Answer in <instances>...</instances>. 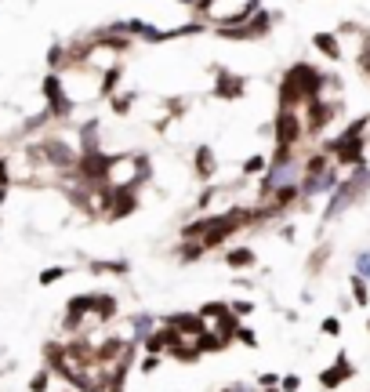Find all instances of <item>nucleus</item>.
I'll return each instance as SVG.
<instances>
[{
  "label": "nucleus",
  "instance_id": "nucleus-1",
  "mask_svg": "<svg viewBox=\"0 0 370 392\" xmlns=\"http://www.w3.org/2000/svg\"><path fill=\"white\" fill-rule=\"evenodd\" d=\"M113 163H117V157H106L102 149H91V153H80V157H76V171L84 174L87 185H106Z\"/></svg>",
  "mask_w": 370,
  "mask_h": 392
},
{
  "label": "nucleus",
  "instance_id": "nucleus-2",
  "mask_svg": "<svg viewBox=\"0 0 370 392\" xmlns=\"http://www.w3.org/2000/svg\"><path fill=\"white\" fill-rule=\"evenodd\" d=\"M287 80L298 87V95L305 98V102H312V98H320V91H323V84H327V77L316 66H309V62H298V66H290L287 69Z\"/></svg>",
  "mask_w": 370,
  "mask_h": 392
},
{
  "label": "nucleus",
  "instance_id": "nucleus-3",
  "mask_svg": "<svg viewBox=\"0 0 370 392\" xmlns=\"http://www.w3.org/2000/svg\"><path fill=\"white\" fill-rule=\"evenodd\" d=\"M273 135H276V146H290L294 149L305 135V120L298 117L294 109H279L276 113V124H273Z\"/></svg>",
  "mask_w": 370,
  "mask_h": 392
},
{
  "label": "nucleus",
  "instance_id": "nucleus-4",
  "mask_svg": "<svg viewBox=\"0 0 370 392\" xmlns=\"http://www.w3.org/2000/svg\"><path fill=\"white\" fill-rule=\"evenodd\" d=\"M44 98H47V113H51V117L66 120L73 113V102L66 98V87H62L58 73H47V77H44Z\"/></svg>",
  "mask_w": 370,
  "mask_h": 392
},
{
  "label": "nucleus",
  "instance_id": "nucleus-5",
  "mask_svg": "<svg viewBox=\"0 0 370 392\" xmlns=\"http://www.w3.org/2000/svg\"><path fill=\"white\" fill-rule=\"evenodd\" d=\"M349 378H356V367H352V360H349V352H338L334 363H330L327 371H320V389L334 392V389L345 385Z\"/></svg>",
  "mask_w": 370,
  "mask_h": 392
},
{
  "label": "nucleus",
  "instance_id": "nucleus-6",
  "mask_svg": "<svg viewBox=\"0 0 370 392\" xmlns=\"http://www.w3.org/2000/svg\"><path fill=\"white\" fill-rule=\"evenodd\" d=\"M244 91H247V80L244 77H233L229 69L214 66V95L225 98V102H236V98H244Z\"/></svg>",
  "mask_w": 370,
  "mask_h": 392
},
{
  "label": "nucleus",
  "instance_id": "nucleus-7",
  "mask_svg": "<svg viewBox=\"0 0 370 392\" xmlns=\"http://www.w3.org/2000/svg\"><path fill=\"white\" fill-rule=\"evenodd\" d=\"M163 323H167V327H174V331L182 334V338H200L203 331H211V327L203 323L196 312H171Z\"/></svg>",
  "mask_w": 370,
  "mask_h": 392
},
{
  "label": "nucleus",
  "instance_id": "nucleus-8",
  "mask_svg": "<svg viewBox=\"0 0 370 392\" xmlns=\"http://www.w3.org/2000/svg\"><path fill=\"white\" fill-rule=\"evenodd\" d=\"M309 106V120H305V135H320L327 124H330V117H334V109L338 106H330V102H323V98H312V102H305Z\"/></svg>",
  "mask_w": 370,
  "mask_h": 392
},
{
  "label": "nucleus",
  "instance_id": "nucleus-9",
  "mask_svg": "<svg viewBox=\"0 0 370 392\" xmlns=\"http://www.w3.org/2000/svg\"><path fill=\"white\" fill-rule=\"evenodd\" d=\"M41 153H47V163H55V168H62V171L76 168V157H80V153H73L66 142H58V138H47Z\"/></svg>",
  "mask_w": 370,
  "mask_h": 392
},
{
  "label": "nucleus",
  "instance_id": "nucleus-10",
  "mask_svg": "<svg viewBox=\"0 0 370 392\" xmlns=\"http://www.w3.org/2000/svg\"><path fill=\"white\" fill-rule=\"evenodd\" d=\"M236 331H240V316H233V312L222 316L218 323H211V334H218L225 345H233V341H236Z\"/></svg>",
  "mask_w": 370,
  "mask_h": 392
},
{
  "label": "nucleus",
  "instance_id": "nucleus-11",
  "mask_svg": "<svg viewBox=\"0 0 370 392\" xmlns=\"http://www.w3.org/2000/svg\"><path fill=\"white\" fill-rule=\"evenodd\" d=\"M167 356H174V360H182V363H196L203 352H200V345H196V338H182L178 345L167 352Z\"/></svg>",
  "mask_w": 370,
  "mask_h": 392
},
{
  "label": "nucleus",
  "instance_id": "nucleus-12",
  "mask_svg": "<svg viewBox=\"0 0 370 392\" xmlns=\"http://www.w3.org/2000/svg\"><path fill=\"white\" fill-rule=\"evenodd\" d=\"M193 163H196V174H200V178H214V171H218V160H214L211 146H200Z\"/></svg>",
  "mask_w": 370,
  "mask_h": 392
},
{
  "label": "nucleus",
  "instance_id": "nucleus-13",
  "mask_svg": "<svg viewBox=\"0 0 370 392\" xmlns=\"http://www.w3.org/2000/svg\"><path fill=\"white\" fill-rule=\"evenodd\" d=\"M312 44H316V51H323L330 62H338V58H341V44H338V36H334V33H316V36H312Z\"/></svg>",
  "mask_w": 370,
  "mask_h": 392
},
{
  "label": "nucleus",
  "instance_id": "nucleus-14",
  "mask_svg": "<svg viewBox=\"0 0 370 392\" xmlns=\"http://www.w3.org/2000/svg\"><path fill=\"white\" fill-rule=\"evenodd\" d=\"M298 106H305V98L298 95V87L284 77V80H279V109H294L298 113Z\"/></svg>",
  "mask_w": 370,
  "mask_h": 392
},
{
  "label": "nucleus",
  "instance_id": "nucleus-15",
  "mask_svg": "<svg viewBox=\"0 0 370 392\" xmlns=\"http://www.w3.org/2000/svg\"><path fill=\"white\" fill-rule=\"evenodd\" d=\"M229 312H233V305H229V301H207V305H203V309H196V316H200V320L203 323H218L222 320V316H229Z\"/></svg>",
  "mask_w": 370,
  "mask_h": 392
},
{
  "label": "nucleus",
  "instance_id": "nucleus-16",
  "mask_svg": "<svg viewBox=\"0 0 370 392\" xmlns=\"http://www.w3.org/2000/svg\"><path fill=\"white\" fill-rule=\"evenodd\" d=\"M225 262H229V269H251L258 258H254L251 247H236V251H229V255H225Z\"/></svg>",
  "mask_w": 370,
  "mask_h": 392
},
{
  "label": "nucleus",
  "instance_id": "nucleus-17",
  "mask_svg": "<svg viewBox=\"0 0 370 392\" xmlns=\"http://www.w3.org/2000/svg\"><path fill=\"white\" fill-rule=\"evenodd\" d=\"M349 290H352V301L356 305H370V287H367V280L363 276H349Z\"/></svg>",
  "mask_w": 370,
  "mask_h": 392
},
{
  "label": "nucleus",
  "instance_id": "nucleus-18",
  "mask_svg": "<svg viewBox=\"0 0 370 392\" xmlns=\"http://www.w3.org/2000/svg\"><path fill=\"white\" fill-rule=\"evenodd\" d=\"M247 30H251L254 41H258V36H265V33L273 30V15H265V11H254L251 22H247Z\"/></svg>",
  "mask_w": 370,
  "mask_h": 392
},
{
  "label": "nucleus",
  "instance_id": "nucleus-19",
  "mask_svg": "<svg viewBox=\"0 0 370 392\" xmlns=\"http://www.w3.org/2000/svg\"><path fill=\"white\" fill-rule=\"evenodd\" d=\"M120 80H124V69L120 66H106V77H102V98H109L113 91H117Z\"/></svg>",
  "mask_w": 370,
  "mask_h": 392
},
{
  "label": "nucleus",
  "instance_id": "nucleus-20",
  "mask_svg": "<svg viewBox=\"0 0 370 392\" xmlns=\"http://www.w3.org/2000/svg\"><path fill=\"white\" fill-rule=\"evenodd\" d=\"M95 316L98 320H113V316H117V298L113 295H95Z\"/></svg>",
  "mask_w": 370,
  "mask_h": 392
},
{
  "label": "nucleus",
  "instance_id": "nucleus-21",
  "mask_svg": "<svg viewBox=\"0 0 370 392\" xmlns=\"http://www.w3.org/2000/svg\"><path fill=\"white\" fill-rule=\"evenodd\" d=\"M327 168H334V160H330L327 149H323V153H312L309 160H305V174H323Z\"/></svg>",
  "mask_w": 370,
  "mask_h": 392
},
{
  "label": "nucleus",
  "instance_id": "nucleus-22",
  "mask_svg": "<svg viewBox=\"0 0 370 392\" xmlns=\"http://www.w3.org/2000/svg\"><path fill=\"white\" fill-rule=\"evenodd\" d=\"M66 312H76V316L95 312V295H73V298H69V305H66Z\"/></svg>",
  "mask_w": 370,
  "mask_h": 392
},
{
  "label": "nucleus",
  "instance_id": "nucleus-23",
  "mask_svg": "<svg viewBox=\"0 0 370 392\" xmlns=\"http://www.w3.org/2000/svg\"><path fill=\"white\" fill-rule=\"evenodd\" d=\"M152 331H157V320H152L149 312H138L135 316V341H146Z\"/></svg>",
  "mask_w": 370,
  "mask_h": 392
},
{
  "label": "nucleus",
  "instance_id": "nucleus-24",
  "mask_svg": "<svg viewBox=\"0 0 370 392\" xmlns=\"http://www.w3.org/2000/svg\"><path fill=\"white\" fill-rule=\"evenodd\" d=\"M87 269H91V273H106V276H124L131 265H127V262H91Z\"/></svg>",
  "mask_w": 370,
  "mask_h": 392
},
{
  "label": "nucleus",
  "instance_id": "nucleus-25",
  "mask_svg": "<svg viewBox=\"0 0 370 392\" xmlns=\"http://www.w3.org/2000/svg\"><path fill=\"white\" fill-rule=\"evenodd\" d=\"M80 142H84V153L98 149V120H87L84 128H80Z\"/></svg>",
  "mask_w": 370,
  "mask_h": 392
},
{
  "label": "nucleus",
  "instance_id": "nucleus-26",
  "mask_svg": "<svg viewBox=\"0 0 370 392\" xmlns=\"http://www.w3.org/2000/svg\"><path fill=\"white\" fill-rule=\"evenodd\" d=\"M196 33H203V26L200 22H189V26H178V30H163L160 41H178V36H196Z\"/></svg>",
  "mask_w": 370,
  "mask_h": 392
},
{
  "label": "nucleus",
  "instance_id": "nucleus-27",
  "mask_svg": "<svg viewBox=\"0 0 370 392\" xmlns=\"http://www.w3.org/2000/svg\"><path fill=\"white\" fill-rule=\"evenodd\" d=\"M258 171H262V174L269 171V157H262V153L251 157V160H244V174H258Z\"/></svg>",
  "mask_w": 370,
  "mask_h": 392
},
{
  "label": "nucleus",
  "instance_id": "nucleus-28",
  "mask_svg": "<svg viewBox=\"0 0 370 392\" xmlns=\"http://www.w3.org/2000/svg\"><path fill=\"white\" fill-rule=\"evenodd\" d=\"M47 385H51V371H47V367L30 378V392H47Z\"/></svg>",
  "mask_w": 370,
  "mask_h": 392
},
{
  "label": "nucleus",
  "instance_id": "nucleus-29",
  "mask_svg": "<svg viewBox=\"0 0 370 392\" xmlns=\"http://www.w3.org/2000/svg\"><path fill=\"white\" fill-rule=\"evenodd\" d=\"M236 341H240V345H247V349H254V345H258V334H254V327L240 323V331H236Z\"/></svg>",
  "mask_w": 370,
  "mask_h": 392
},
{
  "label": "nucleus",
  "instance_id": "nucleus-30",
  "mask_svg": "<svg viewBox=\"0 0 370 392\" xmlns=\"http://www.w3.org/2000/svg\"><path fill=\"white\" fill-rule=\"evenodd\" d=\"M62 276H66V269H62V265H51V269H44V273H41V287H51V284H58Z\"/></svg>",
  "mask_w": 370,
  "mask_h": 392
},
{
  "label": "nucleus",
  "instance_id": "nucleus-31",
  "mask_svg": "<svg viewBox=\"0 0 370 392\" xmlns=\"http://www.w3.org/2000/svg\"><path fill=\"white\" fill-rule=\"evenodd\" d=\"M356 276L370 280V251H360V255H356Z\"/></svg>",
  "mask_w": 370,
  "mask_h": 392
},
{
  "label": "nucleus",
  "instance_id": "nucleus-32",
  "mask_svg": "<svg viewBox=\"0 0 370 392\" xmlns=\"http://www.w3.org/2000/svg\"><path fill=\"white\" fill-rule=\"evenodd\" d=\"M131 106H135V95H120V98H113V113H117V117L131 113Z\"/></svg>",
  "mask_w": 370,
  "mask_h": 392
},
{
  "label": "nucleus",
  "instance_id": "nucleus-33",
  "mask_svg": "<svg viewBox=\"0 0 370 392\" xmlns=\"http://www.w3.org/2000/svg\"><path fill=\"white\" fill-rule=\"evenodd\" d=\"M203 255V244L200 240H189V244L182 247V262H193V258H200Z\"/></svg>",
  "mask_w": 370,
  "mask_h": 392
},
{
  "label": "nucleus",
  "instance_id": "nucleus-34",
  "mask_svg": "<svg viewBox=\"0 0 370 392\" xmlns=\"http://www.w3.org/2000/svg\"><path fill=\"white\" fill-rule=\"evenodd\" d=\"M320 331H323L327 338H338V334H341V320H338V316H327V320L320 323Z\"/></svg>",
  "mask_w": 370,
  "mask_h": 392
},
{
  "label": "nucleus",
  "instance_id": "nucleus-35",
  "mask_svg": "<svg viewBox=\"0 0 370 392\" xmlns=\"http://www.w3.org/2000/svg\"><path fill=\"white\" fill-rule=\"evenodd\" d=\"M62 62H66V47H62V44H55V47L47 51V66H51V69H58Z\"/></svg>",
  "mask_w": 370,
  "mask_h": 392
},
{
  "label": "nucleus",
  "instance_id": "nucleus-36",
  "mask_svg": "<svg viewBox=\"0 0 370 392\" xmlns=\"http://www.w3.org/2000/svg\"><path fill=\"white\" fill-rule=\"evenodd\" d=\"M298 389H301L298 374H284V378H279V392H298Z\"/></svg>",
  "mask_w": 370,
  "mask_h": 392
},
{
  "label": "nucleus",
  "instance_id": "nucleus-37",
  "mask_svg": "<svg viewBox=\"0 0 370 392\" xmlns=\"http://www.w3.org/2000/svg\"><path fill=\"white\" fill-rule=\"evenodd\" d=\"M327 255H330V247H320V251H316V255L309 258V269H312V273H320V269H323V262H327Z\"/></svg>",
  "mask_w": 370,
  "mask_h": 392
},
{
  "label": "nucleus",
  "instance_id": "nucleus-38",
  "mask_svg": "<svg viewBox=\"0 0 370 392\" xmlns=\"http://www.w3.org/2000/svg\"><path fill=\"white\" fill-rule=\"evenodd\" d=\"M84 320H87V316H76V312H66V323H62V327H66V331H73V334H76V327H84Z\"/></svg>",
  "mask_w": 370,
  "mask_h": 392
},
{
  "label": "nucleus",
  "instance_id": "nucleus-39",
  "mask_svg": "<svg viewBox=\"0 0 370 392\" xmlns=\"http://www.w3.org/2000/svg\"><path fill=\"white\" fill-rule=\"evenodd\" d=\"M157 367H160V356H146L142 363H138V371H142V374H152Z\"/></svg>",
  "mask_w": 370,
  "mask_h": 392
},
{
  "label": "nucleus",
  "instance_id": "nucleus-40",
  "mask_svg": "<svg viewBox=\"0 0 370 392\" xmlns=\"http://www.w3.org/2000/svg\"><path fill=\"white\" fill-rule=\"evenodd\" d=\"M254 312V301H233V316H251Z\"/></svg>",
  "mask_w": 370,
  "mask_h": 392
},
{
  "label": "nucleus",
  "instance_id": "nucleus-41",
  "mask_svg": "<svg viewBox=\"0 0 370 392\" xmlns=\"http://www.w3.org/2000/svg\"><path fill=\"white\" fill-rule=\"evenodd\" d=\"M258 385H262V389H279V374H273V371H269V374H262V378H258Z\"/></svg>",
  "mask_w": 370,
  "mask_h": 392
},
{
  "label": "nucleus",
  "instance_id": "nucleus-42",
  "mask_svg": "<svg viewBox=\"0 0 370 392\" xmlns=\"http://www.w3.org/2000/svg\"><path fill=\"white\" fill-rule=\"evenodd\" d=\"M214 193H218V189H203V193H200V207H211Z\"/></svg>",
  "mask_w": 370,
  "mask_h": 392
},
{
  "label": "nucleus",
  "instance_id": "nucleus-43",
  "mask_svg": "<svg viewBox=\"0 0 370 392\" xmlns=\"http://www.w3.org/2000/svg\"><path fill=\"white\" fill-rule=\"evenodd\" d=\"M0 185H11V178H8V160L0 157Z\"/></svg>",
  "mask_w": 370,
  "mask_h": 392
},
{
  "label": "nucleus",
  "instance_id": "nucleus-44",
  "mask_svg": "<svg viewBox=\"0 0 370 392\" xmlns=\"http://www.w3.org/2000/svg\"><path fill=\"white\" fill-rule=\"evenodd\" d=\"M4 200H8V185H0V204H4Z\"/></svg>",
  "mask_w": 370,
  "mask_h": 392
},
{
  "label": "nucleus",
  "instance_id": "nucleus-45",
  "mask_svg": "<svg viewBox=\"0 0 370 392\" xmlns=\"http://www.w3.org/2000/svg\"><path fill=\"white\" fill-rule=\"evenodd\" d=\"M262 392H279V389H262Z\"/></svg>",
  "mask_w": 370,
  "mask_h": 392
},
{
  "label": "nucleus",
  "instance_id": "nucleus-46",
  "mask_svg": "<svg viewBox=\"0 0 370 392\" xmlns=\"http://www.w3.org/2000/svg\"><path fill=\"white\" fill-rule=\"evenodd\" d=\"M367 331H370V320H367Z\"/></svg>",
  "mask_w": 370,
  "mask_h": 392
},
{
  "label": "nucleus",
  "instance_id": "nucleus-47",
  "mask_svg": "<svg viewBox=\"0 0 370 392\" xmlns=\"http://www.w3.org/2000/svg\"><path fill=\"white\" fill-rule=\"evenodd\" d=\"M66 392H69V389H66Z\"/></svg>",
  "mask_w": 370,
  "mask_h": 392
}]
</instances>
